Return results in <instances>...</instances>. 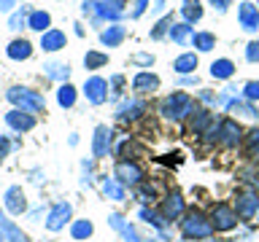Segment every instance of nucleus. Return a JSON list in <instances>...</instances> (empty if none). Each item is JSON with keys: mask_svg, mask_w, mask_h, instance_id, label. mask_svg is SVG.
<instances>
[{"mask_svg": "<svg viewBox=\"0 0 259 242\" xmlns=\"http://www.w3.org/2000/svg\"><path fill=\"white\" fill-rule=\"evenodd\" d=\"M184 210V199L178 197V194H170V197H165V202H162V213H165V218H178Z\"/></svg>", "mask_w": 259, "mask_h": 242, "instance_id": "a211bd4d", "label": "nucleus"}, {"mask_svg": "<svg viewBox=\"0 0 259 242\" xmlns=\"http://www.w3.org/2000/svg\"><path fill=\"white\" fill-rule=\"evenodd\" d=\"M210 223H213L216 231H230L235 223H238V215H235L232 207L227 205H216L213 213H210Z\"/></svg>", "mask_w": 259, "mask_h": 242, "instance_id": "39448f33", "label": "nucleus"}, {"mask_svg": "<svg viewBox=\"0 0 259 242\" xmlns=\"http://www.w3.org/2000/svg\"><path fill=\"white\" fill-rule=\"evenodd\" d=\"M108 223H111L113 229H116V231L121 234V237L127 239V242H141V237L135 234V229H133V226H130L121 215H111V218H108Z\"/></svg>", "mask_w": 259, "mask_h": 242, "instance_id": "2eb2a0df", "label": "nucleus"}, {"mask_svg": "<svg viewBox=\"0 0 259 242\" xmlns=\"http://www.w3.org/2000/svg\"><path fill=\"white\" fill-rule=\"evenodd\" d=\"M248 156H259V129L248 132Z\"/></svg>", "mask_w": 259, "mask_h": 242, "instance_id": "e433bc0d", "label": "nucleus"}, {"mask_svg": "<svg viewBox=\"0 0 259 242\" xmlns=\"http://www.w3.org/2000/svg\"><path fill=\"white\" fill-rule=\"evenodd\" d=\"M30 54H32V46L27 40H14V43L8 46V56H11V59H27Z\"/></svg>", "mask_w": 259, "mask_h": 242, "instance_id": "5701e85b", "label": "nucleus"}, {"mask_svg": "<svg viewBox=\"0 0 259 242\" xmlns=\"http://www.w3.org/2000/svg\"><path fill=\"white\" fill-rule=\"evenodd\" d=\"M133 153H141V148H138L135 143H130V140H124V143L119 145V156H124L127 161L133 159Z\"/></svg>", "mask_w": 259, "mask_h": 242, "instance_id": "c9c22d12", "label": "nucleus"}, {"mask_svg": "<svg viewBox=\"0 0 259 242\" xmlns=\"http://www.w3.org/2000/svg\"><path fill=\"white\" fill-rule=\"evenodd\" d=\"M8 100H11L19 110H24V113H38V110L46 108V100H44V97H40L38 92H30V89H24V86L8 89Z\"/></svg>", "mask_w": 259, "mask_h": 242, "instance_id": "f257e3e1", "label": "nucleus"}, {"mask_svg": "<svg viewBox=\"0 0 259 242\" xmlns=\"http://www.w3.org/2000/svg\"><path fill=\"white\" fill-rule=\"evenodd\" d=\"M256 207H259L256 191H251V189L238 191V215H240V218H251V215L256 213Z\"/></svg>", "mask_w": 259, "mask_h": 242, "instance_id": "6e6552de", "label": "nucleus"}, {"mask_svg": "<svg viewBox=\"0 0 259 242\" xmlns=\"http://www.w3.org/2000/svg\"><path fill=\"white\" fill-rule=\"evenodd\" d=\"M189 32H192L189 24H176V27H170V38H173L176 43H186V40H189Z\"/></svg>", "mask_w": 259, "mask_h": 242, "instance_id": "473e14b6", "label": "nucleus"}, {"mask_svg": "<svg viewBox=\"0 0 259 242\" xmlns=\"http://www.w3.org/2000/svg\"><path fill=\"white\" fill-rule=\"evenodd\" d=\"M97 16H103V19H119L121 16V0H100V3H97Z\"/></svg>", "mask_w": 259, "mask_h": 242, "instance_id": "dca6fc26", "label": "nucleus"}, {"mask_svg": "<svg viewBox=\"0 0 259 242\" xmlns=\"http://www.w3.org/2000/svg\"><path fill=\"white\" fill-rule=\"evenodd\" d=\"M100 40L105 46H119L121 40H124V27H119V24H113V27H108V30H103V35H100Z\"/></svg>", "mask_w": 259, "mask_h": 242, "instance_id": "412c9836", "label": "nucleus"}, {"mask_svg": "<svg viewBox=\"0 0 259 242\" xmlns=\"http://www.w3.org/2000/svg\"><path fill=\"white\" fill-rule=\"evenodd\" d=\"M57 102H60L62 108H70V105L76 102V89H73L70 84H62L60 89H57Z\"/></svg>", "mask_w": 259, "mask_h": 242, "instance_id": "b1692460", "label": "nucleus"}, {"mask_svg": "<svg viewBox=\"0 0 259 242\" xmlns=\"http://www.w3.org/2000/svg\"><path fill=\"white\" fill-rule=\"evenodd\" d=\"M184 19L186 22H197L202 16V8H200V0H184Z\"/></svg>", "mask_w": 259, "mask_h": 242, "instance_id": "a878e982", "label": "nucleus"}, {"mask_svg": "<svg viewBox=\"0 0 259 242\" xmlns=\"http://www.w3.org/2000/svg\"><path fill=\"white\" fill-rule=\"evenodd\" d=\"M6 153H8V140H6V137H0V161H3Z\"/></svg>", "mask_w": 259, "mask_h": 242, "instance_id": "49530a36", "label": "nucleus"}, {"mask_svg": "<svg viewBox=\"0 0 259 242\" xmlns=\"http://www.w3.org/2000/svg\"><path fill=\"white\" fill-rule=\"evenodd\" d=\"M210 3H213V6L219 8V11H224V8L230 6V0H210Z\"/></svg>", "mask_w": 259, "mask_h": 242, "instance_id": "de8ad7c7", "label": "nucleus"}, {"mask_svg": "<svg viewBox=\"0 0 259 242\" xmlns=\"http://www.w3.org/2000/svg\"><path fill=\"white\" fill-rule=\"evenodd\" d=\"M256 218H259V207H256Z\"/></svg>", "mask_w": 259, "mask_h": 242, "instance_id": "3c124183", "label": "nucleus"}, {"mask_svg": "<svg viewBox=\"0 0 259 242\" xmlns=\"http://www.w3.org/2000/svg\"><path fill=\"white\" fill-rule=\"evenodd\" d=\"M170 24H173V16H167V19H162V22L157 24V27L151 30V38H162V35L167 32V27H170Z\"/></svg>", "mask_w": 259, "mask_h": 242, "instance_id": "4c0bfd02", "label": "nucleus"}, {"mask_svg": "<svg viewBox=\"0 0 259 242\" xmlns=\"http://www.w3.org/2000/svg\"><path fill=\"white\" fill-rule=\"evenodd\" d=\"M84 65H87V70H97V68H103V65H108V56L100 54V51H89L84 56Z\"/></svg>", "mask_w": 259, "mask_h": 242, "instance_id": "c756f323", "label": "nucleus"}, {"mask_svg": "<svg viewBox=\"0 0 259 242\" xmlns=\"http://www.w3.org/2000/svg\"><path fill=\"white\" fill-rule=\"evenodd\" d=\"M62 46H65V32H60V30H49L40 35V48L44 51H60Z\"/></svg>", "mask_w": 259, "mask_h": 242, "instance_id": "ddd939ff", "label": "nucleus"}, {"mask_svg": "<svg viewBox=\"0 0 259 242\" xmlns=\"http://www.w3.org/2000/svg\"><path fill=\"white\" fill-rule=\"evenodd\" d=\"M11 6H14V0H0V8H3V11H8Z\"/></svg>", "mask_w": 259, "mask_h": 242, "instance_id": "09e8293b", "label": "nucleus"}, {"mask_svg": "<svg viewBox=\"0 0 259 242\" xmlns=\"http://www.w3.org/2000/svg\"><path fill=\"white\" fill-rule=\"evenodd\" d=\"M230 108H232L235 113H243V116H248V118H256V116H259L256 108H254V105H248V102H230Z\"/></svg>", "mask_w": 259, "mask_h": 242, "instance_id": "f704fd0d", "label": "nucleus"}, {"mask_svg": "<svg viewBox=\"0 0 259 242\" xmlns=\"http://www.w3.org/2000/svg\"><path fill=\"white\" fill-rule=\"evenodd\" d=\"M49 24H52V16H49L46 11H32L30 19H27V27L30 30H38V32H44Z\"/></svg>", "mask_w": 259, "mask_h": 242, "instance_id": "4be33fe9", "label": "nucleus"}, {"mask_svg": "<svg viewBox=\"0 0 259 242\" xmlns=\"http://www.w3.org/2000/svg\"><path fill=\"white\" fill-rule=\"evenodd\" d=\"M154 194H157V191H154V186H143V189H141V199L149 202V199H154Z\"/></svg>", "mask_w": 259, "mask_h": 242, "instance_id": "c03bdc74", "label": "nucleus"}, {"mask_svg": "<svg viewBox=\"0 0 259 242\" xmlns=\"http://www.w3.org/2000/svg\"><path fill=\"white\" fill-rule=\"evenodd\" d=\"M70 213H73V207L68 205V202H60V205L52 207V213H49V218H46V226L52 231H60L62 226L70 221Z\"/></svg>", "mask_w": 259, "mask_h": 242, "instance_id": "0eeeda50", "label": "nucleus"}, {"mask_svg": "<svg viewBox=\"0 0 259 242\" xmlns=\"http://www.w3.org/2000/svg\"><path fill=\"white\" fill-rule=\"evenodd\" d=\"M113 175H116V180L119 183H124V186H138L143 180V172H141V167L135 164V161H127V159H121L116 169H113Z\"/></svg>", "mask_w": 259, "mask_h": 242, "instance_id": "20e7f679", "label": "nucleus"}, {"mask_svg": "<svg viewBox=\"0 0 259 242\" xmlns=\"http://www.w3.org/2000/svg\"><path fill=\"white\" fill-rule=\"evenodd\" d=\"M141 218H143V221H149V223H154V226H165V221H159V218L154 215L151 210H146V207L141 210Z\"/></svg>", "mask_w": 259, "mask_h": 242, "instance_id": "ea45409f", "label": "nucleus"}, {"mask_svg": "<svg viewBox=\"0 0 259 242\" xmlns=\"http://www.w3.org/2000/svg\"><path fill=\"white\" fill-rule=\"evenodd\" d=\"M0 231L6 234V239H8V242H30V239H27V234H22V231H19V226L11 223V221L6 218V213H0Z\"/></svg>", "mask_w": 259, "mask_h": 242, "instance_id": "4468645a", "label": "nucleus"}, {"mask_svg": "<svg viewBox=\"0 0 259 242\" xmlns=\"http://www.w3.org/2000/svg\"><path fill=\"white\" fill-rule=\"evenodd\" d=\"M103 191H105V197H108V199H116V202L124 199V189H121V183L119 180H111V177L103 183Z\"/></svg>", "mask_w": 259, "mask_h": 242, "instance_id": "cd10ccee", "label": "nucleus"}, {"mask_svg": "<svg viewBox=\"0 0 259 242\" xmlns=\"http://www.w3.org/2000/svg\"><path fill=\"white\" fill-rule=\"evenodd\" d=\"M70 234L76 239H87L89 234H92V223H89V221H76V223H73V229H70Z\"/></svg>", "mask_w": 259, "mask_h": 242, "instance_id": "72a5a7b5", "label": "nucleus"}, {"mask_svg": "<svg viewBox=\"0 0 259 242\" xmlns=\"http://www.w3.org/2000/svg\"><path fill=\"white\" fill-rule=\"evenodd\" d=\"M146 110V105L141 102V100H133V102H124L119 108V121H135L141 113Z\"/></svg>", "mask_w": 259, "mask_h": 242, "instance_id": "6ab92c4d", "label": "nucleus"}, {"mask_svg": "<svg viewBox=\"0 0 259 242\" xmlns=\"http://www.w3.org/2000/svg\"><path fill=\"white\" fill-rule=\"evenodd\" d=\"M6 207H8V213H14V215H19L27 210V202H24V194L19 186H11V189L6 191Z\"/></svg>", "mask_w": 259, "mask_h": 242, "instance_id": "9b49d317", "label": "nucleus"}, {"mask_svg": "<svg viewBox=\"0 0 259 242\" xmlns=\"http://www.w3.org/2000/svg\"><path fill=\"white\" fill-rule=\"evenodd\" d=\"M133 62H138V65H151V62H154V56H151V54H135V56H133Z\"/></svg>", "mask_w": 259, "mask_h": 242, "instance_id": "37998d69", "label": "nucleus"}, {"mask_svg": "<svg viewBox=\"0 0 259 242\" xmlns=\"http://www.w3.org/2000/svg\"><path fill=\"white\" fill-rule=\"evenodd\" d=\"M84 94H87L89 102L100 105V102H105V97H108V84H105L100 76H92V78L84 84Z\"/></svg>", "mask_w": 259, "mask_h": 242, "instance_id": "423d86ee", "label": "nucleus"}, {"mask_svg": "<svg viewBox=\"0 0 259 242\" xmlns=\"http://www.w3.org/2000/svg\"><path fill=\"white\" fill-rule=\"evenodd\" d=\"M192 40H194V48H200V51H210V48H213V43H216L210 32H197Z\"/></svg>", "mask_w": 259, "mask_h": 242, "instance_id": "7c9ffc66", "label": "nucleus"}, {"mask_svg": "<svg viewBox=\"0 0 259 242\" xmlns=\"http://www.w3.org/2000/svg\"><path fill=\"white\" fill-rule=\"evenodd\" d=\"M210 73H213L216 78H230L232 73H235V65L230 59H219V62L210 65Z\"/></svg>", "mask_w": 259, "mask_h": 242, "instance_id": "bb28decb", "label": "nucleus"}, {"mask_svg": "<svg viewBox=\"0 0 259 242\" xmlns=\"http://www.w3.org/2000/svg\"><path fill=\"white\" fill-rule=\"evenodd\" d=\"M219 140H222L224 145H238V140H240V127L235 124L232 118H227V121H222L219 124Z\"/></svg>", "mask_w": 259, "mask_h": 242, "instance_id": "f8f14e48", "label": "nucleus"}, {"mask_svg": "<svg viewBox=\"0 0 259 242\" xmlns=\"http://www.w3.org/2000/svg\"><path fill=\"white\" fill-rule=\"evenodd\" d=\"M22 24H24V8H22L19 14H14V16H11V22H8V27H11V30H22Z\"/></svg>", "mask_w": 259, "mask_h": 242, "instance_id": "a19ab883", "label": "nucleus"}, {"mask_svg": "<svg viewBox=\"0 0 259 242\" xmlns=\"http://www.w3.org/2000/svg\"><path fill=\"white\" fill-rule=\"evenodd\" d=\"M173 68H176L178 73H192L194 68H197V56H194V54H184V56H178Z\"/></svg>", "mask_w": 259, "mask_h": 242, "instance_id": "c85d7f7f", "label": "nucleus"}, {"mask_svg": "<svg viewBox=\"0 0 259 242\" xmlns=\"http://www.w3.org/2000/svg\"><path fill=\"white\" fill-rule=\"evenodd\" d=\"M256 27H259V24H256Z\"/></svg>", "mask_w": 259, "mask_h": 242, "instance_id": "603ef678", "label": "nucleus"}, {"mask_svg": "<svg viewBox=\"0 0 259 242\" xmlns=\"http://www.w3.org/2000/svg\"><path fill=\"white\" fill-rule=\"evenodd\" d=\"M6 121H8V127L16 129V132H27V129L35 127V118L30 116V113H24L19 108H14L11 113H6Z\"/></svg>", "mask_w": 259, "mask_h": 242, "instance_id": "1a4fd4ad", "label": "nucleus"}, {"mask_svg": "<svg viewBox=\"0 0 259 242\" xmlns=\"http://www.w3.org/2000/svg\"><path fill=\"white\" fill-rule=\"evenodd\" d=\"M111 140H113V132H111V129H108V127H97L95 143H92V151H95V156H97V159H100V156H108Z\"/></svg>", "mask_w": 259, "mask_h": 242, "instance_id": "9d476101", "label": "nucleus"}, {"mask_svg": "<svg viewBox=\"0 0 259 242\" xmlns=\"http://www.w3.org/2000/svg\"><path fill=\"white\" fill-rule=\"evenodd\" d=\"M181 229H184V237H194V239H202L208 237L210 231H213V223L208 221L202 213L197 210H192V213H186V218L181 221Z\"/></svg>", "mask_w": 259, "mask_h": 242, "instance_id": "7ed1b4c3", "label": "nucleus"}, {"mask_svg": "<svg viewBox=\"0 0 259 242\" xmlns=\"http://www.w3.org/2000/svg\"><path fill=\"white\" fill-rule=\"evenodd\" d=\"M208 124H210V113H208V110H197V116L192 118V132L200 135Z\"/></svg>", "mask_w": 259, "mask_h": 242, "instance_id": "2f4dec72", "label": "nucleus"}, {"mask_svg": "<svg viewBox=\"0 0 259 242\" xmlns=\"http://www.w3.org/2000/svg\"><path fill=\"white\" fill-rule=\"evenodd\" d=\"M240 24L246 30H256V24H259V11L251 3H243L240 6Z\"/></svg>", "mask_w": 259, "mask_h": 242, "instance_id": "aec40b11", "label": "nucleus"}, {"mask_svg": "<svg viewBox=\"0 0 259 242\" xmlns=\"http://www.w3.org/2000/svg\"><path fill=\"white\" fill-rule=\"evenodd\" d=\"M44 70L49 78H57V81H65L70 76V68L68 65H60V62H49V65H44Z\"/></svg>", "mask_w": 259, "mask_h": 242, "instance_id": "393cba45", "label": "nucleus"}, {"mask_svg": "<svg viewBox=\"0 0 259 242\" xmlns=\"http://www.w3.org/2000/svg\"><path fill=\"white\" fill-rule=\"evenodd\" d=\"M246 56H248V62H259V43H248Z\"/></svg>", "mask_w": 259, "mask_h": 242, "instance_id": "79ce46f5", "label": "nucleus"}, {"mask_svg": "<svg viewBox=\"0 0 259 242\" xmlns=\"http://www.w3.org/2000/svg\"><path fill=\"white\" fill-rule=\"evenodd\" d=\"M159 86V78L151 76V73H138L133 78V89L135 92H154V89Z\"/></svg>", "mask_w": 259, "mask_h": 242, "instance_id": "f3484780", "label": "nucleus"}, {"mask_svg": "<svg viewBox=\"0 0 259 242\" xmlns=\"http://www.w3.org/2000/svg\"><path fill=\"white\" fill-rule=\"evenodd\" d=\"M159 110H162V116L165 118H184L186 113H192V97L189 94H184V92H176V94H170L162 100L159 105Z\"/></svg>", "mask_w": 259, "mask_h": 242, "instance_id": "f03ea898", "label": "nucleus"}, {"mask_svg": "<svg viewBox=\"0 0 259 242\" xmlns=\"http://www.w3.org/2000/svg\"><path fill=\"white\" fill-rule=\"evenodd\" d=\"M146 6H149V0H135V11H133V16H141Z\"/></svg>", "mask_w": 259, "mask_h": 242, "instance_id": "a18cd8bd", "label": "nucleus"}, {"mask_svg": "<svg viewBox=\"0 0 259 242\" xmlns=\"http://www.w3.org/2000/svg\"><path fill=\"white\" fill-rule=\"evenodd\" d=\"M243 92H246L248 100H259V84H256V81H251V84H246V89H243Z\"/></svg>", "mask_w": 259, "mask_h": 242, "instance_id": "58836bf2", "label": "nucleus"}, {"mask_svg": "<svg viewBox=\"0 0 259 242\" xmlns=\"http://www.w3.org/2000/svg\"><path fill=\"white\" fill-rule=\"evenodd\" d=\"M0 242H6V234L3 231H0Z\"/></svg>", "mask_w": 259, "mask_h": 242, "instance_id": "8fccbe9b", "label": "nucleus"}]
</instances>
